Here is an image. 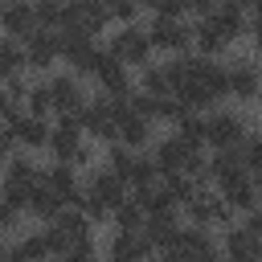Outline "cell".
<instances>
[{
	"instance_id": "1",
	"label": "cell",
	"mask_w": 262,
	"mask_h": 262,
	"mask_svg": "<svg viewBox=\"0 0 262 262\" xmlns=\"http://www.w3.org/2000/svg\"><path fill=\"white\" fill-rule=\"evenodd\" d=\"M184 221L188 225H205V229H225L233 217H237V209L217 192V184H201L188 201H184Z\"/></svg>"
},
{
	"instance_id": "2",
	"label": "cell",
	"mask_w": 262,
	"mask_h": 262,
	"mask_svg": "<svg viewBox=\"0 0 262 262\" xmlns=\"http://www.w3.org/2000/svg\"><path fill=\"white\" fill-rule=\"evenodd\" d=\"M106 164L131 184V188H143V184H151V180H160V168H156V160H151V151L143 147H127L123 139H115V143H106Z\"/></svg>"
},
{
	"instance_id": "3",
	"label": "cell",
	"mask_w": 262,
	"mask_h": 262,
	"mask_svg": "<svg viewBox=\"0 0 262 262\" xmlns=\"http://www.w3.org/2000/svg\"><path fill=\"white\" fill-rule=\"evenodd\" d=\"M106 49H111L123 66H131V70H139V66H147V61L156 57L151 33H147V25H139V20H131V25H115V33L106 37Z\"/></svg>"
},
{
	"instance_id": "4",
	"label": "cell",
	"mask_w": 262,
	"mask_h": 262,
	"mask_svg": "<svg viewBox=\"0 0 262 262\" xmlns=\"http://www.w3.org/2000/svg\"><path fill=\"white\" fill-rule=\"evenodd\" d=\"M82 131H86V139H94V143H115L119 139V106L106 98V94H90V102L82 106Z\"/></svg>"
},
{
	"instance_id": "5",
	"label": "cell",
	"mask_w": 262,
	"mask_h": 262,
	"mask_svg": "<svg viewBox=\"0 0 262 262\" xmlns=\"http://www.w3.org/2000/svg\"><path fill=\"white\" fill-rule=\"evenodd\" d=\"M250 139V123L229 111V106H213L205 111V147H242Z\"/></svg>"
},
{
	"instance_id": "6",
	"label": "cell",
	"mask_w": 262,
	"mask_h": 262,
	"mask_svg": "<svg viewBox=\"0 0 262 262\" xmlns=\"http://www.w3.org/2000/svg\"><path fill=\"white\" fill-rule=\"evenodd\" d=\"M147 33H151L156 53H164V57L192 49V20H184V16H156V12H151Z\"/></svg>"
},
{
	"instance_id": "7",
	"label": "cell",
	"mask_w": 262,
	"mask_h": 262,
	"mask_svg": "<svg viewBox=\"0 0 262 262\" xmlns=\"http://www.w3.org/2000/svg\"><path fill=\"white\" fill-rule=\"evenodd\" d=\"M82 192H86V196H94L98 205H106V209L115 213V205H123V201L131 196V184H127V180H123V176L102 160V168H98V164H94V168H86V184H82Z\"/></svg>"
},
{
	"instance_id": "8",
	"label": "cell",
	"mask_w": 262,
	"mask_h": 262,
	"mask_svg": "<svg viewBox=\"0 0 262 262\" xmlns=\"http://www.w3.org/2000/svg\"><path fill=\"white\" fill-rule=\"evenodd\" d=\"M49 78V94H53V115H82V106L90 102V94H86V78H78L70 66L66 70H53V74H45Z\"/></svg>"
},
{
	"instance_id": "9",
	"label": "cell",
	"mask_w": 262,
	"mask_h": 262,
	"mask_svg": "<svg viewBox=\"0 0 262 262\" xmlns=\"http://www.w3.org/2000/svg\"><path fill=\"white\" fill-rule=\"evenodd\" d=\"M57 61H61L57 29H33L25 37V66H29V74H53Z\"/></svg>"
},
{
	"instance_id": "10",
	"label": "cell",
	"mask_w": 262,
	"mask_h": 262,
	"mask_svg": "<svg viewBox=\"0 0 262 262\" xmlns=\"http://www.w3.org/2000/svg\"><path fill=\"white\" fill-rule=\"evenodd\" d=\"M217 192L237 209V213H250L254 205H262V184H258V176L242 164V168H233V172H225L221 180H217Z\"/></svg>"
},
{
	"instance_id": "11",
	"label": "cell",
	"mask_w": 262,
	"mask_h": 262,
	"mask_svg": "<svg viewBox=\"0 0 262 262\" xmlns=\"http://www.w3.org/2000/svg\"><path fill=\"white\" fill-rule=\"evenodd\" d=\"M225 74H229V98H237V102L262 98V66L254 57H229Z\"/></svg>"
},
{
	"instance_id": "12",
	"label": "cell",
	"mask_w": 262,
	"mask_h": 262,
	"mask_svg": "<svg viewBox=\"0 0 262 262\" xmlns=\"http://www.w3.org/2000/svg\"><path fill=\"white\" fill-rule=\"evenodd\" d=\"M12 135L25 151H49V135H53V115H33V111H20L12 123Z\"/></svg>"
},
{
	"instance_id": "13",
	"label": "cell",
	"mask_w": 262,
	"mask_h": 262,
	"mask_svg": "<svg viewBox=\"0 0 262 262\" xmlns=\"http://www.w3.org/2000/svg\"><path fill=\"white\" fill-rule=\"evenodd\" d=\"M217 237H221V254L233 258V262H254V258H262V237H258L250 225H242V221H229L225 229H217Z\"/></svg>"
},
{
	"instance_id": "14",
	"label": "cell",
	"mask_w": 262,
	"mask_h": 262,
	"mask_svg": "<svg viewBox=\"0 0 262 262\" xmlns=\"http://www.w3.org/2000/svg\"><path fill=\"white\" fill-rule=\"evenodd\" d=\"M41 180H45L66 205H78V201H82V184H86V176H82V168H74L70 160H53V164H45V168H41Z\"/></svg>"
},
{
	"instance_id": "15",
	"label": "cell",
	"mask_w": 262,
	"mask_h": 262,
	"mask_svg": "<svg viewBox=\"0 0 262 262\" xmlns=\"http://www.w3.org/2000/svg\"><path fill=\"white\" fill-rule=\"evenodd\" d=\"M217 254H221V237H217V229L184 225L168 258H217Z\"/></svg>"
},
{
	"instance_id": "16",
	"label": "cell",
	"mask_w": 262,
	"mask_h": 262,
	"mask_svg": "<svg viewBox=\"0 0 262 262\" xmlns=\"http://www.w3.org/2000/svg\"><path fill=\"white\" fill-rule=\"evenodd\" d=\"M94 90H98V94H111V98H127V94L135 90L131 66H123V61L106 49V57H102V66H98V74H94Z\"/></svg>"
},
{
	"instance_id": "17",
	"label": "cell",
	"mask_w": 262,
	"mask_h": 262,
	"mask_svg": "<svg viewBox=\"0 0 262 262\" xmlns=\"http://www.w3.org/2000/svg\"><path fill=\"white\" fill-rule=\"evenodd\" d=\"M180 229H184V221H180V209L147 213V221H143V233H147V242L156 246V254H172V246H176Z\"/></svg>"
},
{
	"instance_id": "18",
	"label": "cell",
	"mask_w": 262,
	"mask_h": 262,
	"mask_svg": "<svg viewBox=\"0 0 262 262\" xmlns=\"http://www.w3.org/2000/svg\"><path fill=\"white\" fill-rule=\"evenodd\" d=\"M86 139L78 115H53V135H49V156L53 160H74L78 143Z\"/></svg>"
},
{
	"instance_id": "19",
	"label": "cell",
	"mask_w": 262,
	"mask_h": 262,
	"mask_svg": "<svg viewBox=\"0 0 262 262\" xmlns=\"http://www.w3.org/2000/svg\"><path fill=\"white\" fill-rule=\"evenodd\" d=\"M37 180H41L37 151L16 147V151L4 160V168H0V184H4V188H29V184H37Z\"/></svg>"
},
{
	"instance_id": "20",
	"label": "cell",
	"mask_w": 262,
	"mask_h": 262,
	"mask_svg": "<svg viewBox=\"0 0 262 262\" xmlns=\"http://www.w3.org/2000/svg\"><path fill=\"white\" fill-rule=\"evenodd\" d=\"M33 29H41L37 25V12H33V0H4L0 4V33L25 41Z\"/></svg>"
},
{
	"instance_id": "21",
	"label": "cell",
	"mask_w": 262,
	"mask_h": 262,
	"mask_svg": "<svg viewBox=\"0 0 262 262\" xmlns=\"http://www.w3.org/2000/svg\"><path fill=\"white\" fill-rule=\"evenodd\" d=\"M8 258H57V242H53L49 225H41V229H20L16 242L8 246Z\"/></svg>"
},
{
	"instance_id": "22",
	"label": "cell",
	"mask_w": 262,
	"mask_h": 262,
	"mask_svg": "<svg viewBox=\"0 0 262 262\" xmlns=\"http://www.w3.org/2000/svg\"><path fill=\"white\" fill-rule=\"evenodd\" d=\"M213 25L229 37V45L237 41V37H246L250 33V4L246 0H217V8H213Z\"/></svg>"
},
{
	"instance_id": "23",
	"label": "cell",
	"mask_w": 262,
	"mask_h": 262,
	"mask_svg": "<svg viewBox=\"0 0 262 262\" xmlns=\"http://www.w3.org/2000/svg\"><path fill=\"white\" fill-rule=\"evenodd\" d=\"M66 209V201L45 184V180H37V184H29V201H25V213L33 217V221H41V225H49L57 213Z\"/></svg>"
},
{
	"instance_id": "24",
	"label": "cell",
	"mask_w": 262,
	"mask_h": 262,
	"mask_svg": "<svg viewBox=\"0 0 262 262\" xmlns=\"http://www.w3.org/2000/svg\"><path fill=\"white\" fill-rule=\"evenodd\" d=\"M106 254H111V258H119V262H127V258H151V254H156V246L147 242V233H143V229H139V233H127V229H111Z\"/></svg>"
},
{
	"instance_id": "25",
	"label": "cell",
	"mask_w": 262,
	"mask_h": 262,
	"mask_svg": "<svg viewBox=\"0 0 262 262\" xmlns=\"http://www.w3.org/2000/svg\"><path fill=\"white\" fill-rule=\"evenodd\" d=\"M156 119H147V115H139V111H123L119 115V139L127 143V147H151V139H156Z\"/></svg>"
},
{
	"instance_id": "26",
	"label": "cell",
	"mask_w": 262,
	"mask_h": 262,
	"mask_svg": "<svg viewBox=\"0 0 262 262\" xmlns=\"http://www.w3.org/2000/svg\"><path fill=\"white\" fill-rule=\"evenodd\" d=\"M192 49L205 53V57H221L229 49V37L213 25V16H196L192 20Z\"/></svg>"
},
{
	"instance_id": "27",
	"label": "cell",
	"mask_w": 262,
	"mask_h": 262,
	"mask_svg": "<svg viewBox=\"0 0 262 262\" xmlns=\"http://www.w3.org/2000/svg\"><path fill=\"white\" fill-rule=\"evenodd\" d=\"M139 90H147V94H176V82H172V74H168V66L164 61H147V66H139Z\"/></svg>"
},
{
	"instance_id": "28",
	"label": "cell",
	"mask_w": 262,
	"mask_h": 262,
	"mask_svg": "<svg viewBox=\"0 0 262 262\" xmlns=\"http://www.w3.org/2000/svg\"><path fill=\"white\" fill-rule=\"evenodd\" d=\"M143 221H147V209L135 201V192H131L123 205H115V213H111V229H127V233H139V229H143Z\"/></svg>"
},
{
	"instance_id": "29",
	"label": "cell",
	"mask_w": 262,
	"mask_h": 262,
	"mask_svg": "<svg viewBox=\"0 0 262 262\" xmlns=\"http://www.w3.org/2000/svg\"><path fill=\"white\" fill-rule=\"evenodd\" d=\"M20 70H29V66H25V41L0 33V82H8V78L20 74Z\"/></svg>"
},
{
	"instance_id": "30",
	"label": "cell",
	"mask_w": 262,
	"mask_h": 262,
	"mask_svg": "<svg viewBox=\"0 0 262 262\" xmlns=\"http://www.w3.org/2000/svg\"><path fill=\"white\" fill-rule=\"evenodd\" d=\"M25 111L33 115H53V94H49V78L45 74H33V86L25 94Z\"/></svg>"
},
{
	"instance_id": "31",
	"label": "cell",
	"mask_w": 262,
	"mask_h": 262,
	"mask_svg": "<svg viewBox=\"0 0 262 262\" xmlns=\"http://www.w3.org/2000/svg\"><path fill=\"white\" fill-rule=\"evenodd\" d=\"M172 131H176L180 139H188L192 147H205V111H188Z\"/></svg>"
},
{
	"instance_id": "32",
	"label": "cell",
	"mask_w": 262,
	"mask_h": 262,
	"mask_svg": "<svg viewBox=\"0 0 262 262\" xmlns=\"http://www.w3.org/2000/svg\"><path fill=\"white\" fill-rule=\"evenodd\" d=\"M25 217H29V213L0 192V233H4V237H8V233H20V229H25Z\"/></svg>"
},
{
	"instance_id": "33",
	"label": "cell",
	"mask_w": 262,
	"mask_h": 262,
	"mask_svg": "<svg viewBox=\"0 0 262 262\" xmlns=\"http://www.w3.org/2000/svg\"><path fill=\"white\" fill-rule=\"evenodd\" d=\"M33 12H37V25L41 29H57L61 25V12H66V0H33Z\"/></svg>"
},
{
	"instance_id": "34",
	"label": "cell",
	"mask_w": 262,
	"mask_h": 262,
	"mask_svg": "<svg viewBox=\"0 0 262 262\" xmlns=\"http://www.w3.org/2000/svg\"><path fill=\"white\" fill-rule=\"evenodd\" d=\"M242 156H246V168H250L254 176H262V131L242 143Z\"/></svg>"
},
{
	"instance_id": "35",
	"label": "cell",
	"mask_w": 262,
	"mask_h": 262,
	"mask_svg": "<svg viewBox=\"0 0 262 262\" xmlns=\"http://www.w3.org/2000/svg\"><path fill=\"white\" fill-rule=\"evenodd\" d=\"M16 147H20V143H16L12 127H8V123H0V164H4V160H8V156H12Z\"/></svg>"
},
{
	"instance_id": "36",
	"label": "cell",
	"mask_w": 262,
	"mask_h": 262,
	"mask_svg": "<svg viewBox=\"0 0 262 262\" xmlns=\"http://www.w3.org/2000/svg\"><path fill=\"white\" fill-rule=\"evenodd\" d=\"M156 16H188V4L184 0H160L156 4Z\"/></svg>"
},
{
	"instance_id": "37",
	"label": "cell",
	"mask_w": 262,
	"mask_h": 262,
	"mask_svg": "<svg viewBox=\"0 0 262 262\" xmlns=\"http://www.w3.org/2000/svg\"><path fill=\"white\" fill-rule=\"evenodd\" d=\"M242 225H250V229L262 237V205H254L250 213H242Z\"/></svg>"
},
{
	"instance_id": "38",
	"label": "cell",
	"mask_w": 262,
	"mask_h": 262,
	"mask_svg": "<svg viewBox=\"0 0 262 262\" xmlns=\"http://www.w3.org/2000/svg\"><path fill=\"white\" fill-rule=\"evenodd\" d=\"M213 8H217V0H188L192 16H213Z\"/></svg>"
},
{
	"instance_id": "39",
	"label": "cell",
	"mask_w": 262,
	"mask_h": 262,
	"mask_svg": "<svg viewBox=\"0 0 262 262\" xmlns=\"http://www.w3.org/2000/svg\"><path fill=\"white\" fill-rule=\"evenodd\" d=\"M250 41H254V53H262V16H250Z\"/></svg>"
},
{
	"instance_id": "40",
	"label": "cell",
	"mask_w": 262,
	"mask_h": 262,
	"mask_svg": "<svg viewBox=\"0 0 262 262\" xmlns=\"http://www.w3.org/2000/svg\"><path fill=\"white\" fill-rule=\"evenodd\" d=\"M156 4H160V0H139V8H147V12H156Z\"/></svg>"
},
{
	"instance_id": "41",
	"label": "cell",
	"mask_w": 262,
	"mask_h": 262,
	"mask_svg": "<svg viewBox=\"0 0 262 262\" xmlns=\"http://www.w3.org/2000/svg\"><path fill=\"white\" fill-rule=\"evenodd\" d=\"M0 258H8V242H4V233H0Z\"/></svg>"
},
{
	"instance_id": "42",
	"label": "cell",
	"mask_w": 262,
	"mask_h": 262,
	"mask_svg": "<svg viewBox=\"0 0 262 262\" xmlns=\"http://www.w3.org/2000/svg\"><path fill=\"white\" fill-rule=\"evenodd\" d=\"M258 184H262V176H258Z\"/></svg>"
},
{
	"instance_id": "43",
	"label": "cell",
	"mask_w": 262,
	"mask_h": 262,
	"mask_svg": "<svg viewBox=\"0 0 262 262\" xmlns=\"http://www.w3.org/2000/svg\"><path fill=\"white\" fill-rule=\"evenodd\" d=\"M184 4H188V0H184Z\"/></svg>"
},
{
	"instance_id": "44",
	"label": "cell",
	"mask_w": 262,
	"mask_h": 262,
	"mask_svg": "<svg viewBox=\"0 0 262 262\" xmlns=\"http://www.w3.org/2000/svg\"><path fill=\"white\" fill-rule=\"evenodd\" d=\"M258 102H262V98H258Z\"/></svg>"
},
{
	"instance_id": "45",
	"label": "cell",
	"mask_w": 262,
	"mask_h": 262,
	"mask_svg": "<svg viewBox=\"0 0 262 262\" xmlns=\"http://www.w3.org/2000/svg\"><path fill=\"white\" fill-rule=\"evenodd\" d=\"M0 4H4V0H0Z\"/></svg>"
}]
</instances>
